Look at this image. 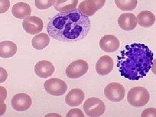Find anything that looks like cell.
Here are the masks:
<instances>
[{"instance_id":"obj_1","label":"cell","mask_w":156,"mask_h":117,"mask_svg":"<svg viewBox=\"0 0 156 117\" xmlns=\"http://www.w3.org/2000/svg\"><path fill=\"white\" fill-rule=\"evenodd\" d=\"M91 28L88 16L78 9L58 13L50 20L47 31L52 38L62 42H78L85 38Z\"/></svg>"},{"instance_id":"obj_2","label":"cell","mask_w":156,"mask_h":117,"mask_svg":"<svg viewBox=\"0 0 156 117\" xmlns=\"http://www.w3.org/2000/svg\"><path fill=\"white\" fill-rule=\"evenodd\" d=\"M154 54L144 44L127 45L118 56L117 67L122 76L138 80L145 76L154 64Z\"/></svg>"},{"instance_id":"obj_3","label":"cell","mask_w":156,"mask_h":117,"mask_svg":"<svg viewBox=\"0 0 156 117\" xmlns=\"http://www.w3.org/2000/svg\"><path fill=\"white\" fill-rule=\"evenodd\" d=\"M127 99L132 106L140 107L144 106L148 102L150 99L149 93L144 87H134L128 92Z\"/></svg>"},{"instance_id":"obj_4","label":"cell","mask_w":156,"mask_h":117,"mask_svg":"<svg viewBox=\"0 0 156 117\" xmlns=\"http://www.w3.org/2000/svg\"><path fill=\"white\" fill-rule=\"evenodd\" d=\"M83 107L85 113L89 117L100 116L104 113L106 109L103 101L99 98L95 97L87 99Z\"/></svg>"},{"instance_id":"obj_5","label":"cell","mask_w":156,"mask_h":117,"mask_svg":"<svg viewBox=\"0 0 156 117\" xmlns=\"http://www.w3.org/2000/svg\"><path fill=\"white\" fill-rule=\"evenodd\" d=\"M88 70L89 65L87 62L80 59L71 62L66 70V73L68 77L77 79L86 74Z\"/></svg>"},{"instance_id":"obj_6","label":"cell","mask_w":156,"mask_h":117,"mask_svg":"<svg viewBox=\"0 0 156 117\" xmlns=\"http://www.w3.org/2000/svg\"><path fill=\"white\" fill-rule=\"evenodd\" d=\"M44 88L49 94L56 96L64 95L67 89L65 82L57 78H51L46 81Z\"/></svg>"},{"instance_id":"obj_7","label":"cell","mask_w":156,"mask_h":117,"mask_svg":"<svg viewBox=\"0 0 156 117\" xmlns=\"http://www.w3.org/2000/svg\"><path fill=\"white\" fill-rule=\"evenodd\" d=\"M106 98L113 102H119L124 99L126 90L122 85L117 83H112L106 86L104 90Z\"/></svg>"},{"instance_id":"obj_8","label":"cell","mask_w":156,"mask_h":117,"mask_svg":"<svg viewBox=\"0 0 156 117\" xmlns=\"http://www.w3.org/2000/svg\"><path fill=\"white\" fill-rule=\"evenodd\" d=\"M106 0H85L80 3L78 10L87 16H92L105 4Z\"/></svg>"},{"instance_id":"obj_9","label":"cell","mask_w":156,"mask_h":117,"mask_svg":"<svg viewBox=\"0 0 156 117\" xmlns=\"http://www.w3.org/2000/svg\"><path fill=\"white\" fill-rule=\"evenodd\" d=\"M23 29L27 33L35 35L41 32L44 28V23L40 17L32 16L24 20L23 22Z\"/></svg>"},{"instance_id":"obj_10","label":"cell","mask_w":156,"mask_h":117,"mask_svg":"<svg viewBox=\"0 0 156 117\" xmlns=\"http://www.w3.org/2000/svg\"><path fill=\"white\" fill-rule=\"evenodd\" d=\"M32 105L31 98L25 93H18L13 96L11 105L15 110L23 112L27 110Z\"/></svg>"},{"instance_id":"obj_11","label":"cell","mask_w":156,"mask_h":117,"mask_svg":"<svg viewBox=\"0 0 156 117\" xmlns=\"http://www.w3.org/2000/svg\"><path fill=\"white\" fill-rule=\"evenodd\" d=\"M99 46L101 50L107 53H113L118 50L120 42L118 38L112 35H106L101 38Z\"/></svg>"},{"instance_id":"obj_12","label":"cell","mask_w":156,"mask_h":117,"mask_svg":"<svg viewBox=\"0 0 156 117\" xmlns=\"http://www.w3.org/2000/svg\"><path fill=\"white\" fill-rule=\"evenodd\" d=\"M114 67L113 60L107 55L101 57L95 65V70L99 75H107L111 73Z\"/></svg>"},{"instance_id":"obj_13","label":"cell","mask_w":156,"mask_h":117,"mask_svg":"<svg viewBox=\"0 0 156 117\" xmlns=\"http://www.w3.org/2000/svg\"><path fill=\"white\" fill-rule=\"evenodd\" d=\"M35 73L38 76L46 79L51 76L55 72V68L52 62L47 60L39 61L34 67Z\"/></svg>"},{"instance_id":"obj_14","label":"cell","mask_w":156,"mask_h":117,"mask_svg":"<svg viewBox=\"0 0 156 117\" xmlns=\"http://www.w3.org/2000/svg\"><path fill=\"white\" fill-rule=\"evenodd\" d=\"M118 23L120 28L126 31L133 30L137 26L136 17L130 13L121 14L118 20Z\"/></svg>"},{"instance_id":"obj_15","label":"cell","mask_w":156,"mask_h":117,"mask_svg":"<svg viewBox=\"0 0 156 117\" xmlns=\"http://www.w3.org/2000/svg\"><path fill=\"white\" fill-rule=\"evenodd\" d=\"M85 94L82 89H72L68 93L66 97V102L69 106H77L83 101Z\"/></svg>"},{"instance_id":"obj_16","label":"cell","mask_w":156,"mask_h":117,"mask_svg":"<svg viewBox=\"0 0 156 117\" xmlns=\"http://www.w3.org/2000/svg\"><path fill=\"white\" fill-rule=\"evenodd\" d=\"M11 11L13 16L16 18L24 19L30 16L31 9L27 3L19 2L13 6Z\"/></svg>"},{"instance_id":"obj_17","label":"cell","mask_w":156,"mask_h":117,"mask_svg":"<svg viewBox=\"0 0 156 117\" xmlns=\"http://www.w3.org/2000/svg\"><path fill=\"white\" fill-rule=\"evenodd\" d=\"M17 46L14 42L5 41L0 43V57L7 58L12 57L16 54Z\"/></svg>"},{"instance_id":"obj_18","label":"cell","mask_w":156,"mask_h":117,"mask_svg":"<svg viewBox=\"0 0 156 117\" xmlns=\"http://www.w3.org/2000/svg\"><path fill=\"white\" fill-rule=\"evenodd\" d=\"M155 16L151 11H141L137 16L136 21L140 26L143 27H150L154 25L155 22Z\"/></svg>"},{"instance_id":"obj_19","label":"cell","mask_w":156,"mask_h":117,"mask_svg":"<svg viewBox=\"0 0 156 117\" xmlns=\"http://www.w3.org/2000/svg\"><path fill=\"white\" fill-rule=\"evenodd\" d=\"M78 2L79 0H56L53 7L59 12L70 11L76 9Z\"/></svg>"},{"instance_id":"obj_20","label":"cell","mask_w":156,"mask_h":117,"mask_svg":"<svg viewBox=\"0 0 156 117\" xmlns=\"http://www.w3.org/2000/svg\"><path fill=\"white\" fill-rule=\"evenodd\" d=\"M50 43V38L47 34L42 33L34 37L32 45L35 49L42 50L48 47Z\"/></svg>"},{"instance_id":"obj_21","label":"cell","mask_w":156,"mask_h":117,"mask_svg":"<svg viewBox=\"0 0 156 117\" xmlns=\"http://www.w3.org/2000/svg\"><path fill=\"white\" fill-rule=\"evenodd\" d=\"M116 5L123 11H131L136 8L137 0H115Z\"/></svg>"},{"instance_id":"obj_22","label":"cell","mask_w":156,"mask_h":117,"mask_svg":"<svg viewBox=\"0 0 156 117\" xmlns=\"http://www.w3.org/2000/svg\"><path fill=\"white\" fill-rule=\"evenodd\" d=\"M56 0H35V5L37 9L45 10L53 5Z\"/></svg>"},{"instance_id":"obj_23","label":"cell","mask_w":156,"mask_h":117,"mask_svg":"<svg viewBox=\"0 0 156 117\" xmlns=\"http://www.w3.org/2000/svg\"><path fill=\"white\" fill-rule=\"evenodd\" d=\"M10 7L9 0H0V14L5 13Z\"/></svg>"},{"instance_id":"obj_24","label":"cell","mask_w":156,"mask_h":117,"mask_svg":"<svg viewBox=\"0 0 156 117\" xmlns=\"http://www.w3.org/2000/svg\"><path fill=\"white\" fill-rule=\"evenodd\" d=\"M66 117H84V115L81 110L78 108H74L70 110L68 112Z\"/></svg>"},{"instance_id":"obj_25","label":"cell","mask_w":156,"mask_h":117,"mask_svg":"<svg viewBox=\"0 0 156 117\" xmlns=\"http://www.w3.org/2000/svg\"><path fill=\"white\" fill-rule=\"evenodd\" d=\"M142 117H156V109L150 108L147 109L144 111L142 113Z\"/></svg>"},{"instance_id":"obj_26","label":"cell","mask_w":156,"mask_h":117,"mask_svg":"<svg viewBox=\"0 0 156 117\" xmlns=\"http://www.w3.org/2000/svg\"><path fill=\"white\" fill-rule=\"evenodd\" d=\"M8 96V92L5 87L0 86V104L2 103Z\"/></svg>"},{"instance_id":"obj_27","label":"cell","mask_w":156,"mask_h":117,"mask_svg":"<svg viewBox=\"0 0 156 117\" xmlns=\"http://www.w3.org/2000/svg\"><path fill=\"white\" fill-rule=\"evenodd\" d=\"M8 73L7 71L2 67H0V83H3L7 80Z\"/></svg>"},{"instance_id":"obj_28","label":"cell","mask_w":156,"mask_h":117,"mask_svg":"<svg viewBox=\"0 0 156 117\" xmlns=\"http://www.w3.org/2000/svg\"><path fill=\"white\" fill-rule=\"evenodd\" d=\"M6 111V105L3 102L0 104V116L5 114Z\"/></svg>"}]
</instances>
